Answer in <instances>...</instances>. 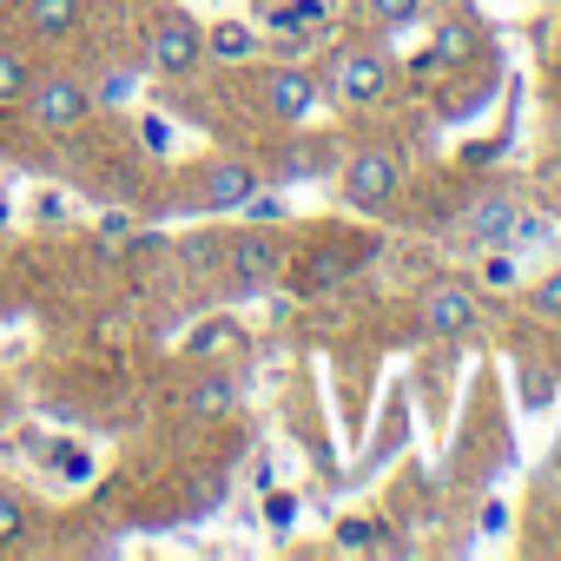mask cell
<instances>
[{"label":"cell","mask_w":561,"mask_h":561,"mask_svg":"<svg viewBox=\"0 0 561 561\" xmlns=\"http://www.w3.org/2000/svg\"><path fill=\"white\" fill-rule=\"evenodd\" d=\"M535 318H554L561 324V264L548 277H535Z\"/></svg>","instance_id":"cell-20"},{"label":"cell","mask_w":561,"mask_h":561,"mask_svg":"<svg viewBox=\"0 0 561 561\" xmlns=\"http://www.w3.org/2000/svg\"><path fill=\"white\" fill-rule=\"evenodd\" d=\"M324 80L318 73H305V67H271L264 80H257V106L271 113V119H285V126H305V119H318V106H324Z\"/></svg>","instance_id":"cell-4"},{"label":"cell","mask_w":561,"mask_h":561,"mask_svg":"<svg viewBox=\"0 0 561 561\" xmlns=\"http://www.w3.org/2000/svg\"><path fill=\"white\" fill-rule=\"evenodd\" d=\"M251 192H257V172H251L244 159H211V165L198 172V185H192L198 211H238Z\"/></svg>","instance_id":"cell-8"},{"label":"cell","mask_w":561,"mask_h":561,"mask_svg":"<svg viewBox=\"0 0 561 561\" xmlns=\"http://www.w3.org/2000/svg\"><path fill=\"white\" fill-rule=\"evenodd\" d=\"M337 541H344V548H390V554H397V541L383 535V522H364V515H357V522H344V528H337Z\"/></svg>","instance_id":"cell-18"},{"label":"cell","mask_w":561,"mask_h":561,"mask_svg":"<svg viewBox=\"0 0 561 561\" xmlns=\"http://www.w3.org/2000/svg\"><path fill=\"white\" fill-rule=\"evenodd\" d=\"M34 87V54H14V47H0V106H21Z\"/></svg>","instance_id":"cell-14"},{"label":"cell","mask_w":561,"mask_h":561,"mask_svg":"<svg viewBox=\"0 0 561 561\" xmlns=\"http://www.w3.org/2000/svg\"><path fill=\"white\" fill-rule=\"evenodd\" d=\"M390 87H397V60H390L377 41H344V47L331 54V93H337V100L377 106Z\"/></svg>","instance_id":"cell-1"},{"label":"cell","mask_w":561,"mask_h":561,"mask_svg":"<svg viewBox=\"0 0 561 561\" xmlns=\"http://www.w3.org/2000/svg\"><path fill=\"white\" fill-rule=\"evenodd\" d=\"M27 119L41 126V133H54V139H67V133H80L87 119H93V93L73 80V73H34V87H27Z\"/></svg>","instance_id":"cell-2"},{"label":"cell","mask_w":561,"mask_h":561,"mask_svg":"<svg viewBox=\"0 0 561 561\" xmlns=\"http://www.w3.org/2000/svg\"><path fill=\"white\" fill-rule=\"evenodd\" d=\"M192 351H198V357H211V351H238V331H231V324H211V331L192 337Z\"/></svg>","instance_id":"cell-23"},{"label":"cell","mask_w":561,"mask_h":561,"mask_svg":"<svg viewBox=\"0 0 561 561\" xmlns=\"http://www.w3.org/2000/svg\"><path fill=\"white\" fill-rule=\"evenodd\" d=\"M21 14H27L34 41H67L80 27V0H21Z\"/></svg>","instance_id":"cell-12"},{"label":"cell","mask_w":561,"mask_h":561,"mask_svg":"<svg viewBox=\"0 0 561 561\" xmlns=\"http://www.w3.org/2000/svg\"><path fill=\"white\" fill-rule=\"evenodd\" d=\"M205 54H218V60H251L257 54V34L244 27V21H218V34H205Z\"/></svg>","instance_id":"cell-15"},{"label":"cell","mask_w":561,"mask_h":561,"mask_svg":"<svg viewBox=\"0 0 561 561\" xmlns=\"http://www.w3.org/2000/svg\"><path fill=\"white\" fill-rule=\"evenodd\" d=\"M231 277H238V291H271L277 277H285V244H277L264 225L238 231L231 238Z\"/></svg>","instance_id":"cell-6"},{"label":"cell","mask_w":561,"mask_h":561,"mask_svg":"<svg viewBox=\"0 0 561 561\" xmlns=\"http://www.w3.org/2000/svg\"><path fill=\"white\" fill-rule=\"evenodd\" d=\"M364 8H370V27L377 34H403V27H416L430 14V0H364Z\"/></svg>","instance_id":"cell-13"},{"label":"cell","mask_w":561,"mask_h":561,"mask_svg":"<svg viewBox=\"0 0 561 561\" xmlns=\"http://www.w3.org/2000/svg\"><path fill=\"white\" fill-rule=\"evenodd\" d=\"M27 528H34V502L14 495V489H0V548H14Z\"/></svg>","instance_id":"cell-17"},{"label":"cell","mask_w":561,"mask_h":561,"mask_svg":"<svg viewBox=\"0 0 561 561\" xmlns=\"http://www.w3.org/2000/svg\"><path fill=\"white\" fill-rule=\"evenodd\" d=\"M515 218H522V205H515V198H502V192H489V198H476V205H469V238L495 251V244H508V238H515Z\"/></svg>","instance_id":"cell-11"},{"label":"cell","mask_w":561,"mask_h":561,"mask_svg":"<svg viewBox=\"0 0 561 561\" xmlns=\"http://www.w3.org/2000/svg\"><path fill=\"white\" fill-rule=\"evenodd\" d=\"M482 54H489V34H482L469 14H443V21H436V34H430V60H436V67L462 73V67H476Z\"/></svg>","instance_id":"cell-9"},{"label":"cell","mask_w":561,"mask_h":561,"mask_svg":"<svg viewBox=\"0 0 561 561\" xmlns=\"http://www.w3.org/2000/svg\"><path fill=\"white\" fill-rule=\"evenodd\" d=\"M238 410V377L218 364V370H198L192 377V390H185V416H198V423H211V416H231Z\"/></svg>","instance_id":"cell-10"},{"label":"cell","mask_w":561,"mask_h":561,"mask_svg":"<svg viewBox=\"0 0 561 561\" xmlns=\"http://www.w3.org/2000/svg\"><path fill=\"white\" fill-rule=\"evenodd\" d=\"M476 291L469 285H430L423 291V331L430 337H443V344H456V337H469L476 331Z\"/></svg>","instance_id":"cell-7"},{"label":"cell","mask_w":561,"mask_h":561,"mask_svg":"<svg viewBox=\"0 0 561 561\" xmlns=\"http://www.w3.org/2000/svg\"><path fill=\"white\" fill-rule=\"evenodd\" d=\"M238 211H244L251 225H277V218H285V198H277V192H264V185H257V192H251V198H244Z\"/></svg>","instance_id":"cell-21"},{"label":"cell","mask_w":561,"mask_h":561,"mask_svg":"<svg viewBox=\"0 0 561 561\" xmlns=\"http://www.w3.org/2000/svg\"><path fill=\"white\" fill-rule=\"evenodd\" d=\"M198 60H205V27L185 21V14H159L152 34H146V67L165 73V80H185Z\"/></svg>","instance_id":"cell-5"},{"label":"cell","mask_w":561,"mask_h":561,"mask_svg":"<svg viewBox=\"0 0 561 561\" xmlns=\"http://www.w3.org/2000/svg\"><path fill=\"white\" fill-rule=\"evenodd\" d=\"M337 192H344V205H351V211H383V205L403 192V159H397V152H383V146H364V152H351V159H344Z\"/></svg>","instance_id":"cell-3"},{"label":"cell","mask_w":561,"mask_h":561,"mask_svg":"<svg viewBox=\"0 0 561 561\" xmlns=\"http://www.w3.org/2000/svg\"><path fill=\"white\" fill-rule=\"evenodd\" d=\"M351 271H357V264H351L344 251H318V257H311V271H305V291H311V298H318V291H337Z\"/></svg>","instance_id":"cell-16"},{"label":"cell","mask_w":561,"mask_h":561,"mask_svg":"<svg viewBox=\"0 0 561 561\" xmlns=\"http://www.w3.org/2000/svg\"><path fill=\"white\" fill-rule=\"evenodd\" d=\"M482 277H489V285H495V291H508V285H515V277H522V264H515V251H508V244H495V251H489V264H482Z\"/></svg>","instance_id":"cell-19"},{"label":"cell","mask_w":561,"mask_h":561,"mask_svg":"<svg viewBox=\"0 0 561 561\" xmlns=\"http://www.w3.org/2000/svg\"><path fill=\"white\" fill-rule=\"evenodd\" d=\"M331 165V152H318V146H298L291 159H285V179H318Z\"/></svg>","instance_id":"cell-22"},{"label":"cell","mask_w":561,"mask_h":561,"mask_svg":"<svg viewBox=\"0 0 561 561\" xmlns=\"http://www.w3.org/2000/svg\"><path fill=\"white\" fill-rule=\"evenodd\" d=\"M34 218H47V225H54V218H67V205H60L54 192H41V205H34Z\"/></svg>","instance_id":"cell-24"},{"label":"cell","mask_w":561,"mask_h":561,"mask_svg":"<svg viewBox=\"0 0 561 561\" xmlns=\"http://www.w3.org/2000/svg\"><path fill=\"white\" fill-rule=\"evenodd\" d=\"M0 225H8V205H0Z\"/></svg>","instance_id":"cell-25"}]
</instances>
